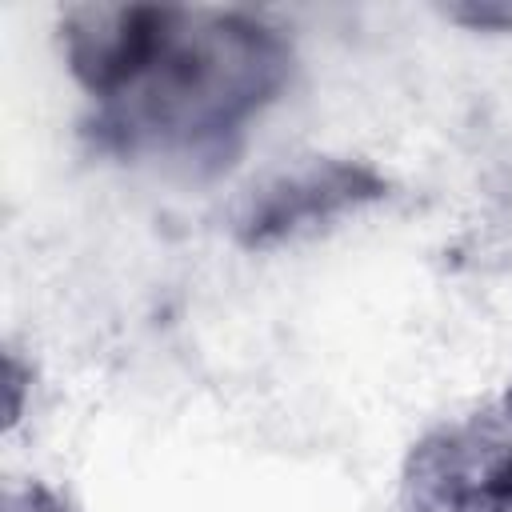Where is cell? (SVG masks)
<instances>
[{
  "label": "cell",
  "instance_id": "277c9868",
  "mask_svg": "<svg viewBox=\"0 0 512 512\" xmlns=\"http://www.w3.org/2000/svg\"><path fill=\"white\" fill-rule=\"evenodd\" d=\"M380 192H384V180L360 164L312 160V164L276 172L272 180L252 188L236 212V232L248 244H276L284 236L336 220L340 212L364 200H376Z\"/></svg>",
  "mask_w": 512,
  "mask_h": 512
},
{
  "label": "cell",
  "instance_id": "8992f818",
  "mask_svg": "<svg viewBox=\"0 0 512 512\" xmlns=\"http://www.w3.org/2000/svg\"><path fill=\"white\" fill-rule=\"evenodd\" d=\"M500 412H504V420L512 424V384H508V392H504V400H500Z\"/></svg>",
  "mask_w": 512,
  "mask_h": 512
},
{
  "label": "cell",
  "instance_id": "5b68a950",
  "mask_svg": "<svg viewBox=\"0 0 512 512\" xmlns=\"http://www.w3.org/2000/svg\"><path fill=\"white\" fill-rule=\"evenodd\" d=\"M8 512H72V504L56 488L32 480V484L8 492Z\"/></svg>",
  "mask_w": 512,
  "mask_h": 512
},
{
  "label": "cell",
  "instance_id": "7a4b0ae2",
  "mask_svg": "<svg viewBox=\"0 0 512 512\" xmlns=\"http://www.w3.org/2000/svg\"><path fill=\"white\" fill-rule=\"evenodd\" d=\"M412 512H512V424L504 412L464 416L412 444L404 464Z\"/></svg>",
  "mask_w": 512,
  "mask_h": 512
},
{
  "label": "cell",
  "instance_id": "6da1fadb",
  "mask_svg": "<svg viewBox=\"0 0 512 512\" xmlns=\"http://www.w3.org/2000/svg\"><path fill=\"white\" fill-rule=\"evenodd\" d=\"M292 52L276 28L240 12L176 8L140 84L104 108L100 128L152 148H220L288 80Z\"/></svg>",
  "mask_w": 512,
  "mask_h": 512
},
{
  "label": "cell",
  "instance_id": "3957f363",
  "mask_svg": "<svg viewBox=\"0 0 512 512\" xmlns=\"http://www.w3.org/2000/svg\"><path fill=\"white\" fill-rule=\"evenodd\" d=\"M176 8L156 4H84L60 24L64 60L100 108L128 96L152 68Z\"/></svg>",
  "mask_w": 512,
  "mask_h": 512
}]
</instances>
